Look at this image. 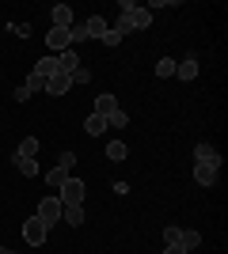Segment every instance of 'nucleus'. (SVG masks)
Masks as SVG:
<instances>
[{
    "instance_id": "8",
    "label": "nucleus",
    "mask_w": 228,
    "mask_h": 254,
    "mask_svg": "<svg viewBox=\"0 0 228 254\" xmlns=\"http://www.w3.org/2000/svg\"><path fill=\"white\" fill-rule=\"evenodd\" d=\"M46 46H50V53L69 50V31H61V27H50V31H46Z\"/></svg>"
},
{
    "instance_id": "13",
    "label": "nucleus",
    "mask_w": 228,
    "mask_h": 254,
    "mask_svg": "<svg viewBox=\"0 0 228 254\" xmlns=\"http://www.w3.org/2000/svg\"><path fill=\"white\" fill-rule=\"evenodd\" d=\"M114 110H118V99H114V95L107 91V95H99V99H95V110H91V114H99V118H110Z\"/></svg>"
},
{
    "instance_id": "28",
    "label": "nucleus",
    "mask_w": 228,
    "mask_h": 254,
    "mask_svg": "<svg viewBox=\"0 0 228 254\" xmlns=\"http://www.w3.org/2000/svg\"><path fill=\"white\" fill-rule=\"evenodd\" d=\"M110 31H118L122 38H126V34H130V19H126V15H118V23H114V27H110Z\"/></svg>"
},
{
    "instance_id": "31",
    "label": "nucleus",
    "mask_w": 228,
    "mask_h": 254,
    "mask_svg": "<svg viewBox=\"0 0 228 254\" xmlns=\"http://www.w3.org/2000/svg\"><path fill=\"white\" fill-rule=\"evenodd\" d=\"M163 254H190V251H186L183 243H167V247H163Z\"/></svg>"
},
{
    "instance_id": "27",
    "label": "nucleus",
    "mask_w": 228,
    "mask_h": 254,
    "mask_svg": "<svg viewBox=\"0 0 228 254\" xmlns=\"http://www.w3.org/2000/svg\"><path fill=\"white\" fill-rule=\"evenodd\" d=\"M87 80H91V72H87L84 64H80V68L73 72V87H76V84H87Z\"/></svg>"
},
{
    "instance_id": "24",
    "label": "nucleus",
    "mask_w": 228,
    "mask_h": 254,
    "mask_svg": "<svg viewBox=\"0 0 228 254\" xmlns=\"http://www.w3.org/2000/svg\"><path fill=\"white\" fill-rule=\"evenodd\" d=\"M175 64H179V61H171V57H160V64H156V76H160V80L175 76Z\"/></svg>"
},
{
    "instance_id": "22",
    "label": "nucleus",
    "mask_w": 228,
    "mask_h": 254,
    "mask_svg": "<svg viewBox=\"0 0 228 254\" xmlns=\"http://www.w3.org/2000/svg\"><path fill=\"white\" fill-rule=\"evenodd\" d=\"M23 87H27V91H31V95H38V91H46V76L31 72V76H27V84H23Z\"/></svg>"
},
{
    "instance_id": "18",
    "label": "nucleus",
    "mask_w": 228,
    "mask_h": 254,
    "mask_svg": "<svg viewBox=\"0 0 228 254\" xmlns=\"http://www.w3.org/2000/svg\"><path fill=\"white\" fill-rule=\"evenodd\" d=\"M11 163L19 167V175H27V179H38V159H23V156H11Z\"/></svg>"
},
{
    "instance_id": "20",
    "label": "nucleus",
    "mask_w": 228,
    "mask_h": 254,
    "mask_svg": "<svg viewBox=\"0 0 228 254\" xmlns=\"http://www.w3.org/2000/svg\"><path fill=\"white\" fill-rule=\"evenodd\" d=\"M126 156H130V148H126V140H110V144H107V159H110V163H122Z\"/></svg>"
},
{
    "instance_id": "29",
    "label": "nucleus",
    "mask_w": 228,
    "mask_h": 254,
    "mask_svg": "<svg viewBox=\"0 0 228 254\" xmlns=\"http://www.w3.org/2000/svg\"><path fill=\"white\" fill-rule=\"evenodd\" d=\"M99 42H103V46H118V42H122V34H118V31H107Z\"/></svg>"
},
{
    "instance_id": "21",
    "label": "nucleus",
    "mask_w": 228,
    "mask_h": 254,
    "mask_svg": "<svg viewBox=\"0 0 228 254\" xmlns=\"http://www.w3.org/2000/svg\"><path fill=\"white\" fill-rule=\"evenodd\" d=\"M179 243H183V247H186V251H194V247H198V243H202V235H198V232H194V228H183V235H179Z\"/></svg>"
},
{
    "instance_id": "9",
    "label": "nucleus",
    "mask_w": 228,
    "mask_h": 254,
    "mask_svg": "<svg viewBox=\"0 0 228 254\" xmlns=\"http://www.w3.org/2000/svg\"><path fill=\"white\" fill-rule=\"evenodd\" d=\"M194 159H198V163H213V167L221 171V152L213 148V144H206V140H202V144L194 148Z\"/></svg>"
},
{
    "instance_id": "15",
    "label": "nucleus",
    "mask_w": 228,
    "mask_h": 254,
    "mask_svg": "<svg viewBox=\"0 0 228 254\" xmlns=\"http://www.w3.org/2000/svg\"><path fill=\"white\" fill-rule=\"evenodd\" d=\"M84 31H87V38H103L110 27H107V19H103V15H91V19L84 23Z\"/></svg>"
},
{
    "instance_id": "10",
    "label": "nucleus",
    "mask_w": 228,
    "mask_h": 254,
    "mask_svg": "<svg viewBox=\"0 0 228 254\" xmlns=\"http://www.w3.org/2000/svg\"><path fill=\"white\" fill-rule=\"evenodd\" d=\"M194 182L198 186H213L217 182V167L213 163H194Z\"/></svg>"
},
{
    "instance_id": "11",
    "label": "nucleus",
    "mask_w": 228,
    "mask_h": 254,
    "mask_svg": "<svg viewBox=\"0 0 228 254\" xmlns=\"http://www.w3.org/2000/svg\"><path fill=\"white\" fill-rule=\"evenodd\" d=\"M61 220H65L69 228H80V224H84V205H61Z\"/></svg>"
},
{
    "instance_id": "23",
    "label": "nucleus",
    "mask_w": 228,
    "mask_h": 254,
    "mask_svg": "<svg viewBox=\"0 0 228 254\" xmlns=\"http://www.w3.org/2000/svg\"><path fill=\"white\" fill-rule=\"evenodd\" d=\"M130 126V114H126V110H114V114L107 118V129H126Z\"/></svg>"
},
{
    "instance_id": "30",
    "label": "nucleus",
    "mask_w": 228,
    "mask_h": 254,
    "mask_svg": "<svg viewBox=\"0 0 228 254\" xmlns=\"http://www.w3.org/2000/svg\"><path fill=\"white\" fill-rule=\"evenodd\" d=\"M8 31H11V34H19V38H27V34H31V27H27V23H11Z\"/></svg>"
},
{
    "instance_id": "17",
    "label": "nucleus",
    "mask_w": 228,
    "mask_h": 254,
    "mask_svg": "<svg viewBox=\"0 0 228 254\" xmlns=\"http://www.w3.org/2000/svg\"><path fill=\"white\" fill-rule=\"evenodd\" d=\"M84 133H87V137H99V133H107V118L87 114V122H84Z\"/></svg>"
},
{
    "instance_id": "19",
    "label": "nucleus",
    "mask_w": 228,
    "mask_h": 254,
    "mask_svg": "<svg viewBox=\"0 0 228 254\" xmlns=\"http://www.w3.org/2000/svg\"><path fill=\"white\" fill-rule=\"evenodd\" d=\"M175 76H179V80H194V76H198V61H194V57L179 61V64H175Z\"/></svg>"
},
{
    "instance_id": "26",
    "label": "nucleus",
    "mask_w": 228,
    "mask_h": 254,
    "mask_svg": "<svg viewBox=\"0 0 228 254\" xmlns=\"http://www.w3.org/2000/svg\"><path fill=\"white\" fill-rule=\"evenodd\" d=\"M179 235H183V228L167 224V228H163V243H179Z\"/></svg>"
},
{
    "instance_id": "6",
    "label": "nucleus",
    "mask_w": 228,
    "mask_h": 254,
    "mask_svg": "<svg viewBox=\"0 0 228 254\" xmlns=\"http://www.w3.org/2000/svg\"><path fill=\"white\" fill-rule=\"evenodd\" d=\"M46 91H50V95H69V91H73V72H54L46 80Z\"/></svg>"
},
{
    "instance_id": "7",
    "label": "nucleus",
    "mask_w": 228,
    "mask_h": 254,
    "mask_svg": "<svg viewBox=\"0 0 228 254\" xmlns=\"http://www.w3.org/2000/svg\"><path fill=\"white\" fill-rule=\"evenodd\" d=\"M50 15H54V27H61V31H69V27L76 23V11L69 8V4H54V8H50Z\"/></svg>"
},
{
    "instance_id": "4",
    "label": "nucleus",
    "mask_w": 228,
    "mask_h": 254,
    "mask_svg": "<svg viewBox=\"0 0 228 254\" xmlns=\"http://www.w3.org/2000/svg\"><path fill=\"white\" fill-rule=\"evenodd\" d=\"M73 163H76V156H73V152H61V159H57V167L50 171V175H46V182L61 190V182L69 179V171H73Z\"/></svg>"
},
{
    "instance_id": "25",
    "label": "nucleus",
    "mask_w": 228,
    "mask_h": 254,
    "mask_svg": "<svg viewBox=\"0 0 228 254\" xmlns=\"http://www.w3.org/2000/svg\"><path fill=\"white\" fill-rule=\"evenodd\" d=\"M69 42H87V31H84V23H73V27H69Z\"/></svg>"
},
{
    "instance_id": "14",
    "label": "nucleus",
    "mask_w": 228,
    "mask_h": 254,
    "mask_svg": "<svg viewBox=\"0 0 228 254\" xmlns=\"http://www.w3.org/2000/svg\"><path fill=\"white\" fill-rule=\"evenodd\" d=\"M34 72H38V76H46V80H50V76H54V72H61V64H57V57H54V53H46L42 61L34 64Z\"/></svg>"
},
{
    "instance_id": "16",
    "label": "nucleus",
    "mask_w": 228,
    "mask_h": 254,
    "mask_svg": "<svg viewBox=\"0 0 228 254\" xmlns=\"http://www.w3.org/2000/svg\"><path fill=\"white\" fill-rule=\"evenodd\" d=\"M15 156H23V159H38V137H23V140H19V148H15Z\"/></svg>"
},
{
    "instance_id": "1",
    "label": "nucleus",
    "mask_w": 228,
    "mask_h": 254,
    "mask_svg": "<svg viewBox=\"0 0 228 254\" xmlns=\"http://www.w3.org/2000/svg\"><path fill=\"white\" fill-rule=\"evenodd\" d=\"M122 15L130 19V31H145L152 23V11L145 4H130V0H122Z\"/></svg>"
},
{
    "instance_id": "5",
    "label": "nucleus",
    "mask_w": 228,
    "mask_h": 254,
    "mask_svg": "<svg viewBox=\"0 0 228 254\" xmlns=\"http://www.w3.org/2000/svg\"><path fill=\"white\" fill-rule=\"evenodd\" d=\"M46 235H50V228H46L38 216H31V220L23 224V239H27L31 247H42V243H46Z\"/></svg>"
},
{
    "instance_id": "3",
    "label": "nucleus",
    "mask_w": 228,
    "mask_h": 254,
    "mask_svg": "<svg viewBox=\"0 0 228 254\" xmlns=\"http://www.w3.org/2000/svg\"><path fill=\"white\" fill-rule=\"evenodd\" d=\"M84 193H87V186L80 179H65L61 182V205H84Z\"/></svg>"
},
{
    "instance_id": "2",
    "label": "nucleus",
    "mask_w": 228,
    "mask_h": 254,
    "mask_svg": "<svg viewBox=\"0 0 228 254\" xmlns=\"http://www.w3.org/2000/svg\"><path fill=\"white\" fill-rule=\"evenodd\" d=\"M34 216H38V220H42L46 228H50V224H57V220H61V197L46 193L42 201H38V212H34Z\"/></svg>"
},
{
    "instance_id": "32",
    "label": "nucleus",
    "mask_w": 228,
    "mask_h": 254,
    "mask_svg": "<svg viewBox=\"0 0 228 254\" xmlns=\"http://www.w3.org/2000/svg\"><path fill=\"white\" fill-rule=\"evenodd\" d=\"M27 99H31V91H27V87L19 84V87H15V103H27Z\"/></svg>"
},
{
    "instance_id": "33",
    "label": "nucleus",
    "mask_w": 228,
    "mask_h": 254,
    "mask_svg": "<svg viewBox=\"0 0 228 254\" xmlns=\"http://www.w3.org/2000/svg\"><path fill=\"white\" fill-rule=\"evenodd\" d=\"M0 254H15V251H8V247H0Z\"/></svg>"
},
{
    "instance_id": "12",
    "label": "nucleus",
    "mask_w": 228,
    "mask_h": 254,
    "mask_svg": "<svg viewBox=\"0 0 228 254\" xmlns=\"http://www.w3.org/2000/svg\"><path fill=\"white\" fill-rule=\"evenodd\" d=\"M54 57H57V64H61V72H76V68H80V57H76L73 46L61 50V53H54Z\"/></svg>"
}]
</instances>
